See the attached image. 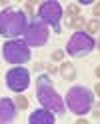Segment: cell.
Here are the masks:
<instances>
[{"label": "cell", "instance_id": "cell-1", "mask_svg": "<svg viewBox=\"0 0 100 124\" xmlns=\"http://www.w3.org/2000/svg\"><path fill=\"white\" fill-rule=\"evenodd\" d=\"M36 98L42 108H46V110H50L54 114H64V98L56 92L48 74H40L36 78Z\"/></svg>", "mask_w": 100, "mask_h": 124}, {"label": "cell", "instance_id": "cell-2", "mask_svg": "<svg viewBox=\"0 0 100 124\" xmlns=\"http://www.w3.org/2000/svg\"><path fill=\"white\" fill-rule=\"evenodd\" d=\"M28 26V18L26 12H22L18 8H12V6H6V8L0 12V36L10 38H18L24 36Z\"/></svg>", "mask_w": 100, "mask_h": 124}, {"label": "cell", "instance_id": "cell-3", "mask_svg": "<svg viewBox=\"0 0 100 124\" xmlns=\"http://www.w3.org/2000/svg\"><path fill=\"white\" fill-rule=\"evenodd\" d=\"M94 106V94L86 86H72L66 92V108L76 116H84Z\"/></svg>", "mask_w": 100, "mask_h": 124}, {"label": "cell", "instance_id": "cell-4", "mask_svg": "<svg viewBox=\"0 0 100 124\" xmlns=\"http://www.w3.org/2000/svg\"><path fill=\"white\" fill-rule=\"evenodd\" d=\"M2 56L6 62H10L14 66H22L24 62H30L32 58V52L26 46L24 40H18V38H10L2 44Z\"/></svg>", "mask_w": 100, "mask_h": 124}, {"label": "cell", "instance_id": "cell-5", "mask_svg": "<svg viewBox=\"0 0 100 124\" xmlns=\"http://www.w3.org/2000/svg\"><path fill=\"white\" fill-rule=\"evenodd\" d=\"M62 4L56 2V0H48V2H42L38 6V18H40L46 26H50L56 34L62 32Z\"/></svg>", "mask_w": 100, "mask_h": 124}, {"label": "cell", "instance_id": "cell-6", "mask_svg": "<svg viewBox=\"0 0 100 124\" xmlns=\"http://www.w3.org/2000/svg\"><path fill=\"white\" fill-rule=\"evenodd\" d=\"M48 26L44 24V22L38 18V16H32L26 26V32H24V42L28 48H40L48 42Z\"/></svg>", "mask_w": 100, "mask_h": 124}, {"label": "cell", "instance_id": "cell-7", "mask_svg": "<svg viewBox=\"0 0 100 124\" xmlns=\"http://www.w3.org/2000/svg\"><path fill=\"white\" fill-rule=\"evenodd\" d=\"M94 48H96V40L88 32H84V30L82 32H74L70 36V40H68V44H66V52L72 58H82L86 54H90Z\"/></svg>", "mask_w": 100, "mask_h": 124}, {"label": "cell", "instance_id": "cell-8", "mask_svg": "<svg viewBox=\"0 0 100 124\" xmlns=\"http://www.w3.org/2000/svg\"><path fill=\"white\" fill-rule=\"evenodd\" d=\"M6 86L12 92H24L30 86V72L24 66H14L6 72Z\"/></svg>", "mask_w": 100, "mask_h": 124}, {"label": "cell", "instance_id": "cell-9", "mask_svg": "<svg viewBox=\"0 0 100 124\" xmlns=\"http://www.w3.org/2000/svg\"><path fill=\"white\" fill-rule=\"evenodd\" d=\"M16 104L10 98H0V124H8L16 120Z\"/></svg>", "mask_w": 100, "mask_h": 124}, {"label": "cell", "instance_id": "cell-10", "mask_svg": "<svg viewBox=\"0 0 100 124\" xmlns=\"http://www.w3.org/2000/svg\"><path fill=\"white\" fill-rule=\"evenodd\" d=\"M28 122L30 124H54L56 116H54V112L46 110V108H38L28 116Z\"/></svg>", "mask_w": 100, "mask_h": 124}, {"label": "cell", "instance_id": "cell-11", "mask_svg": "<svg viewBox=\"0 0 100 124\" xmlns=\"http://www.w3.org/2000/svg\"><path fill=\"white\" fill-rule=\"evenodd\" d=\"M80 16V6L78 4H68V8L64 10V24L66 26H70L74 18H78Z\"/></svg>", "mask_w": 100, "mask_h": 124}, {"label": "cell", "instance_id": "cell-12", "mask_svg": "<svg viewBox=\"0 0 100 124\" xmlns=\"http://www.w3.org/2000/svg\"><path fill=\"white\" fill-rule=\"evenodd\" d=\"M60 76H62L64 80H74L76 78V68L72 62H62V66H60Z\"/></svg>", "mask_w": 100, "mask_h": 124}, {"label": "cell", "instance_id": "cell-13", "mask_svg": "<svg viewBox=\"0 0 100 124\" xmlns=\"http://www.w3.org/2000/svg\"><path fill=\"white\" fill-rule=\"evenodd\" d=\"M70 26L76 30V32H82L84 26H86V22H84V18H82V16H78V18H74V22H72Z\"/></svg>", "mask_w": 100, "mask_h": 124}, {"label": "cell", "instance_id": "cell-14", "mask_svg": "<svg viewBox=\"0 0 100 124\" xmlns=\"http://www.w3.org/2000/svg\"><path fill=\"white\" fill-rule=\"evenodd\" d=\"M16 108H20V110H26L28 108V100H26V96H22L20 92L16 94Z\"/></svg>", "mask_w": 100, "mask_h": 124}, {"label": "cell", "instance_id": "cell-15", "mask_svg": "<svg viewBox=\"0 0 100 124\" xmlns=\"http://www.w3.org/2000/svg\"><path fill=\"white\" fill-rule=\"evenodd\" d=\"M86 28H88V32H90V36H92V34H96V32H98V28H100V24H98V18H94V20H90L88 24H86Z\"/></svg>", "mask_w": 100, "mask_h": 124}, {"label": "cell", "instance_id": "cell-16", "mask_svg": "<svg viewBox=\"0 0 100 124\" xmlns=\"http://www.w3.org/2000/svg\"><path fill=\"white\" fill-rule=\"evenodd\" d=\"M62 58H64V52L62 50H54V52H52V60H54V62H60Z\"/></svg>", "mask_w": 100, "mask_h": 124}, {"label": "cell", "instance_id": "cell-17", "mask_svg": "<svg viewBox=\"0 0 100 124\" xmlns=\"http://www.w3.org/2000/svg\"><path fill=\"white\" fill-rule=\"evenodd\" d=\"M24 8H26L28 14H32V4H30V2H24Z\"/></svg>", "mask_w": 100, "mask_h": 124}, {"label": "cell", "instance_id": "cell-18", "mask_svg": "<svg viewBox=\"0 0 100 124\" xmlns=\"http://www.w3.org/2000/svg\"><path fill=\"white\" fill-rule=\"evenodd\" d=\"M48 72H50V74H56L58 70H56V66H52V64H48Z\"/></svg>", "mask_w": 100, "mask_h": 124}]
</instances>
